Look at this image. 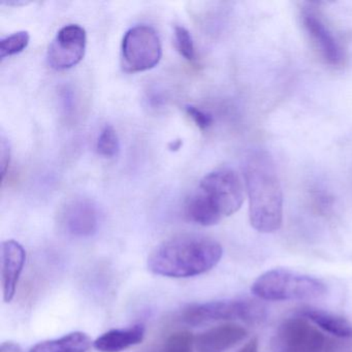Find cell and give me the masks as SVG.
<instances>
[{
	"label": "cell",
	"mask_w": 352,
	"mask_h": 352,
	"mask_svg": "<svg viewBox=\"0 0 352 352\" xmlns=\"http://www.w3.org/2000/svg\"><path fill=\"white\" fill-rule=\"evenodd\" d=\"M244 178L251 226L263 234L279 230L283 218V195L272 156L263 150L249 154L245 160Z\"/></svg>",
	"instance_id": "1"
},
{
	"label": "cell",
	"mask_w": 352,
	"mask_h": 352,
	"mask_svg": "<svg viewBox=\"0 0 352 352\" xmlns=\"http://www.w3.org/2000/svg\"><path fill=\"white\" fill-rule=\"evenodd\" d=\"M222 253L221 245L213 239L182 234L158 245L148 257V269L164 277H195L213 269Z\"/></svg>",
	"instance_id": "2"
},
{
	"label": "cell",
	"mask_w": 352,
	"mask_h": 352,
	"mask_svg": "<svg viewBox=\"0 0 352 352\" xmlns=\"http://www.w3.org/2000/svg\"><path fill=\"white\" fill-rule=\"evenodd\" d=\"M253 294L267 300H302L321 298L327 292L324 283L308 275L275 269L259 276Z\"/></svg>",
	"instance_id": "3"
},
{
	"label": "cell",
	"mask_w": 352,
	"mask_h": 352,
	"mask_svg": "<svg viewBox=\"0 0 352 352\" xmlns=\"http://www.w3.org/2000/svg\"><path fill=\"white\" fill-rule=\"evenodd\" d=\"M346 340L327 337L305 318L287 319L277 331L279 352H352Z\"/></svg>",
	"instance_id": "4"
},
{
	"label": "cell",
	"mask_w": 352,
	"mask_h": 352,
	"mask_svg": "<svg viewBox=\"0 0 352 352\" xmlns=\"http://www.w3.org/2000/svg\"><path fill=\"white\" fill-rule=\"evenodd\" d=\"M195 192L221 219L238 212L244 201L242 180L232 168H218L206 175Z\"/></svg>",
	"instance_id": "5"
},
{
	"label": "cell",
	"mask_w": 352,
	"mask_h": 352,
	"mask_svg": "<svg viewBox=\"0 0 352 352\" xmlns=\"http://www.w3.org/2000/svg\"><path fill=\"white\" fill-rule=\"evenodd\" d=\"M162 56V42L153 28L137 25L127 30L121 47V63L125 73H143L154 69Z\"/></svg>",
	"instance_id": "6"
},
{
	"label": "cell",
	"mask_w": 352,
	"mask_h": 352,
	"mask_svg": "<svg viewBox=\"0 0 352 352\" xmlns=\"http://www.w3.org/2000/svg\"><path fill=\"white\" fill-rule=\"evenodd\" d=\"M183 320L190 325L203 324L216 320H243L258 323L265 317V308L255 300H217L191 305L183 312Z\"/></svg>",
	"instance_id": "7"
},
{
	"label": "cell",
	"mask_w": 352,
	"mask_h": 352,
	"mask_svg": "<svg viewBox=\"0 0 352 352\" xmlns=\"http://www.w3.org/2000/svg\"><path fill=\"white\" fill-rule=\"evenodd\" d=\"M87 34L77 24H69L57 32L51 43L47 60L51 69L65 71L81 63L85 55Z\"/></svg>",
	"instance_id": "8"
},
{
	"label": "cell",
	"mask_w": 352,
	"mask_h": 352,
	"mask_svg": "<svg viewBox=\"0 0 352 352\" xmlns=\"http://www.w3.org/2000/svg\"><path fill=\"white\" fill-rule=\"evenodd\" d=\"M59 221L72 236H92L98 230V208L89 199H73L61 210Z\"/></svg>",
	"instance_id": "9"
},
{
	"label": "cell",
	"mask_w": 352,
	"mask_h": 352,
	"mask_svg": "<svg viewBox=\"0 0 352 352\" xmlns=\"http://www.w3.org/2000/svg\"><path fill=\"white\" fill-rule=\"evenodd\" d=\"M26 252L20 243L8 240L1 244V283L3 300L12 302L25 265Z\"/></svg>",
	"instance_id": "10"
},
{
	"label": "cell",
	"mask_w": 352,
	"mask_h": 352,
	"mask_svg": "<svg viewBox=\"0 0 352 352\" xmlns=\"http://www.w3.org/2000/svg\"><path fill=\"white\" fill-rule=\"evenodd\" d=\"M302 23L323 59L333 67L341 65L344 59L343 50L325 24L310 12L302 15Z\"/></svg>",
	"instance_id": "11"
},
{
	"label": "cell",
	"mask_w": 352,
	"mask_h": 352,
	"mask_svg": "<svg viewBox=\"0 0 352 352\" xmlns=\"http://www.w3.org/2000/svg\"><path fill=\"white\" fill-rule=\"evenodd\" d=\"M247 331L238 324L218 325L195 338L197 352H226L247 337Z\"/></svg>",
	"instance_id": "12"
},
{
	"label": "cell",
	"mask_w": 352,
	"mask_h": 352,
	"mask_svg": "<svg viewBox=\"0 0 352 352\" xmlns=\"http://www.w3.org/2000/svg\"><path fill=\"white\" fill-rule=\"evenodd\" d=\"M145 327L135 324L127 329H115L102 333L94 345L100 352L124 351L131 346L138 345L145 338Z\"/></svg>",
	"instance_id": "13"
},
{
	"label": "cell",
	"mask_w": 352,
	"mask_h": 352,
	"mask_svg": "<svg viewBox=\"0 0 352 352\" xmlns=\"http://www.w3.org/2000/svg\"><path fill=\"white\" fill-rule=\"evenodd\" d=\"M302 315L317 327L340 339L352 338V324L343 317L319 309H302Z\"/></svg>",
	"instance_id": "14"
},
{
	"label": "cell",
	"mask_w": 352,
	"mask_h": 352,
	"mask_svg": "<svg viewBox=\"0 0 352 352\" xmlns=\"http://www.w3.org/2000/svg\"><path fill=\"white\" fill-rule=\"evenodd\" d=\"M90 346L91 340L85 333L74 331L59 339L41 342L30 352H87Z\"/></svg>",
	"instance_id": "15"
},
{
	"label": "cell",
	"mask_w": 352,
	"mask_h": 352,
	"mask_svg": "<svg viewBox=\"0 0 352 352\" xmlns=\"http://www.w3.org/2000/svg\"><path fill=\"white\" fill-rule=\"evenodd\" d=\"M30 36L28 32H18L0 41V58L14 56L23 52L30 44Z\"/></svg>",
	"instance_id": "16"
},
{
	"label": "cell",
	"mask_w": 352,
	"mask_h": 352,
	"mask_svg": "<svg viewBox=\"0 0 352 352\" xmlns=\"http://www.w3.org/2000/svg\"><path fill=\"white\" fill-rule=\"evenodd\" d=\"M96 149H98V154L104 157L112 158L118 155L120 143H119L118 135H117L114 127L111 125L104 126L98 137Z\"/></svg>",
	"instance_id": "17"
},
{
	"label": "cell",
	"mask_w": 352,
	"mask_h": 352,
	"mask_svg": "<svg viewBox=\"0 0 352 352\" xmlns=\"http://www.w3.org/2000/svg\"><path fill=\"white\" fill-rule=\"evenodd\" d=\"M195 341L190 331H177L168 338L162 352H193Z\"/></svg>",
	"instance_id": "18"
},
{
	"label": "cell",
	"mask_w": 352,
	"mask_h": 352,
	"mask_svg": "<svg viewBox=\"0 0 352 352\" xmlns=\"http://www.w3.org/2000/svg\"><path fill=\"white\" fill-rule=\"evenodd\" d=\"M175 47L177 51L180 53L181 56L184 57L186 60L192 61L195 59V43L190 32L183 28L176 26L174 32Z\"/></svg>",
	"instance_id": "19"
},
{
	"label": "cell",
	"mask_w": 352,
	"mask_h": 352,
	"mask_svg": "<svg viewBox=\"0 0 352 352\" xmlns=\"http://www.w3.org/2000/svg\"><path fill=\"white\" fill-rule=\"evenodd\" d=\"M185 110H186L187 115L192 119L195 125L201 131L209 129L213 124V116L210 113L193 106H187Z\"/></svg>",
	"instance_id": "20"
},
{
	"label": "cell",
	"mask_w": 352,
	"mask_h": 352,
	"mask_svg": "<svg viewBox=\"0 0 352 352\" xmlns=\"http://www.w3.org/2000/svg\"><path fill=\"white\" fill-rule=\"evenodd\" d=\"M10 162H11L10 142H8L5 135H1V141H0V168H1L3 179L5 178L8 170H9Z\"/></svg>",
	"instance_id": "21"
},
{
	"label": "cell",
	"mask_w": 352,
	"mask_h": 352,
	"mask_svg": "<svg viewBox=\"0 0 352 352\" xmlns=\"http://www.w3.org/2000/svg\"><path fill=\"white\" fill-rule=\"evenodd\" d=\"M0 352H22L21 347L13 342H6L1 344Z\"/></svg>",
	"instance_id": "22"
},
{
	"label": "cell",
	"mask_w": 352,
	"mask_h": 352,
	"mask_svg": "<svg viewBox=\"0 0 352 352\" xmlns=\"http://www.w3.org/2000/svg\"><path fill=\"white\" fill-rule=\"evenodd\" d=\"M239 352H258V341L256 338L251 339Z\"/></svg>",
	"instance_id": "23"
},
{
	"label": "cell",
	"mask_w": 352,
	"mask_h": 352,
	"mask_svg": "<svg viewBox=\"0 0 352 352\" xmlns=\"http://www.w3.org/2000/svg\"><path fill=\"white\" fill-rule=\"evenodd\" d=\"M182 145L183 142L181 141V140H175V141H172L170 144H168V149L173 152L178 151L179 149H181Z\"/></svg>",
	"instance_id": "24"
}]
</instances>
